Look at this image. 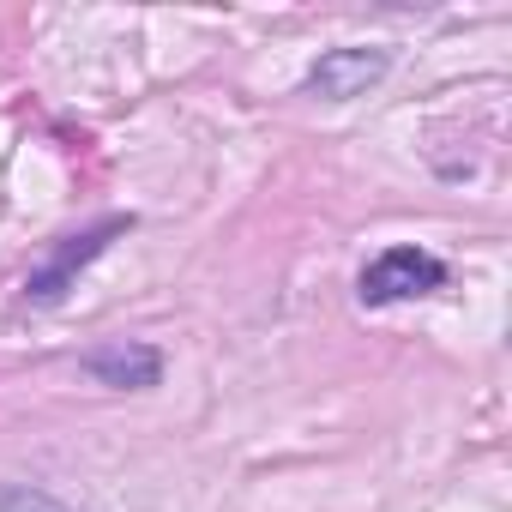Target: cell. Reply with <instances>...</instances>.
Here are the masks:
<instances>
[{"instance_id":"obj_1","label":"cell","mask_w":512,"mask_h":512,"mask_svg":"<svg viewBox=\"0 0 512 512\" xmlns=\"http://www.w3.org/2000/svg\"><path fill=\"white\" fill-rule=\"evenodd\" d=\"M127 223H133V217H103V223H91V229L67 235V241H61V247L49 253V260H43V266H37L31 278H25V296H31L37 308H55V302H61V296L73 290V278H79V272H85V266L97 260V253L109 247V235H121Z\"/></svg>"},{"instance_id":"obj_4","label":"cell","mask_w":512,"mask_h":512,"mask_svg":"<svg viewBox=\"0 0 512 512\" xmlns=\"http://www.w3.org/2000/svg\"><path fill=\"white\" fill-rule=\"evenodd\" d=\"M79 368L97 380V386H115V392H151L163 380V356L139 338H109L97 350L79 356Z\"/></svg>"},{"instance_id":"obj_5","label":"cell","mask_w":512,"mask_h":512,"mask_svg":"<svg viewBox=\"0 0 512 512\" xmlns=\"http://www.w3.org/2000/svg\"><path fill=\"white\" fill-rule=\"evenodd\" d=\"M0 512H67V506L55 494L31 488V482H7V488H0Z\"/></svg>"},{"instance_id":"obj_3","label":"cell","mask_w":512,"mask_h":512,"mask_svg":"<svg viewBox=\"0 0 512 512\" xmlns=\"http://www.w3.org/2000/svg\"><path fill=\"white\" fill-rule=\"evenodd\" d=\"M386 49H326L308 73V91L326 97V103H350V97H368L380 79H386Z\"/></svg>"},{"instance_id":"obj_2","label":"cell","mask_w":512,"mask_h":512,"mask_svg":"<svg viewBox=\"0 0 512 512\" xmlns=\"http://www.w3.org/2000/svg\"><path fill=\"white\" fill-rule=\"evenodd\" d=\"M440 278H446V266L434 260V253H422V247H386L380 260L362 272V302H368V308L410 302V296L440 290Z\"/></svg>"}]
</instances>
